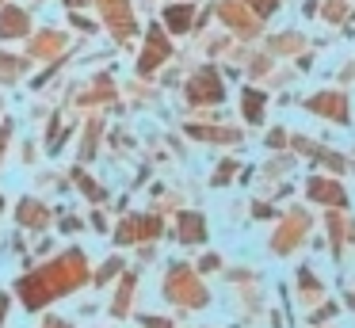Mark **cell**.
Masks as SVG:
<instances>
[{
	"label": "cell",
	"instance_id": "9c48e42d",
	"mask_svg": "<svg viewBox=\"0 0 355 328\" xmlns=\"http://www.w3.org/2000/svg\"><path fill=\"white\" fill-rule=\"evenodd\" d=\"M24 31H27V15L16 12V8H8V12H4V23H0V35L12 38V35H24Z\"/></svg>",
	"mask_w": 355,
	"mask_h": 328
},
{
	"label": "cell",
	"instance_id": "ba28073f",
	"mask_svg": "<svg viewBox=\"0 0 355 328\" xmlns=\"http://www.w3.org/2000/svg\"><path fill=\"white\" fill-rule=\"evenodd\" d=\"M149 233H157V221L138 218V221H126V229H119V241H134V236H149Z\"/></svg>",
	"mask_w": 355,
	"mask_h": 328
},
{
	"label": "cell",
	"instance_id": "8fae6325",
	"mask_svg": "<svg viewBox=\"0 0 355 328\" xmlns=\"http://www.w3.org/2000/svg\"><path fill=\"white\" fill-rule=\"evenodd\" d=\"M245 119H252V122L263 119V96H260V92H252V88L245 92Z\"/></svg>",
	"mask_w": 355,
	"mask_h": 328
},
{
	"label": "cell",
	"instance_id": "9a60e30c",
	"mask_svg": "<svg viewBox=\"0 0 355 328\" xmlns=\"http://www.w3.org/2000/svg\"><path fill=\"white\" fill-rule=\"evenodd\" d=\"M230 175H233V160H225V168H222V172L214 175V183H225V180H230Z\"/></svg>",
	"mask_w": 355,
	"mask_h": 328
},
{
	"label": "cell",
	"instance_id": "e0dca14e",
	"mask_svg": "<svg viewBox=\"0 0 355 328\" xmlns=\"http://www.w3.org/2000/svg\"><path fill=\"white\" fill-rule=\"evenodd\" d=\"M4 305H8V297H0V317H4Z\"/></svg>",
	"mask_w": 355,
	"mask_h": 328
},
{
	"label": "cell",
	"instance_id": "3957f363",
	"mask_svg": "<svg viewBox=\"0 0 355 328\" xmlns=\"http://www.w3.org/2000/svg\"><path fill=\"white\" fill-rule=\"evenodd\" d=\"M191 286V271H187V267H176V271H172V282H168V294L176 297V302H207V294H195V290H187Z\"/></svg>",
	"mask_w": 355,
	"mask_h": 328
},
{
	"label": "cell",
	"instance_id": "2e32d148",
	"mask_svg": "<svg viewBox=\"0 0 355 328\" xmlns=\"http://www.w3.org/2000/svg\"><path fill=\"white\" fill-rule=\"evenodd\" d=\"M248 4H260V15H271V8H275V0H248Z\"/></svg>",
	"mask_w": 355,
	"mask_h": 328
},
{
	"label": "cell",
	"instance_id": "ac0fdd59",
	"mask_svg": "<svg viewBox=\"0 0 355 328\" xmlns=\"http://www.w3.org/2000/svg\"><path fill=\"white\" fill-rule=\"evenodd\" d=\"M69 4H77V0H69Z\"/></svg>",
	"mask_w": 355,
	"mask_h": 328
},
{
	"label": "cell",
	"instance_id": "8992f818",
	"mask_svg": "<svg viewBox=\"0 0 355 328\" xmlns=\"http://www.w3.org/2000/svg\"><path fill=\"white\" fill-rule=\"evenodd\" d=\"M149 42H153V46H149V53L141 58V73H149V69L157 65V58H161V53H168V42H164L161 27H153V31H149Z\"/></svg>",
	"mask_w": 355,
	"mask_h": 328
},
{
	"label": "cell",
	"instance_id": "7c38bea8",
	"mask_svg": "<svg viewBox=\"0 0 355 328\" xmlns=\"http://www.w3.org/2000/svg\"><path fill=\"white\" fill-rule=\"evenodd\" d=\"M164 19H168L172 31H187V27H191V8H168Z\"/></svg>",
	"mask_w": 355,
	"mask_h": 328
},
{
	"label": "cell",
	"instance_id": "7a4b0ae2",
	"mask_svg": "<svg viewBox=\"0 0 355 328\" xmlns=\"http://www.w3.org/2000/svg\"><path fill=\"white\" fill-rule=\"evenodd\" d=\"M187 92H191V103H218L222 99V76L214 69H199Z\"/></svg>",
	"mask_w": 355,
	"mask_h": 328
},
{
	"label": "cell",
	"instance_id": "5b68a950",
	"mask_svg": "<svg viewBox=\"0 0 355 328\" xmlns=\"http://www.w3.org/2000/svg\"><path fill=\"white\" fill-rule=\"evenodd\" d=\"M107 4V23L115 27V35H126L130 31V19H126V0H100Z\"/></svg>",
	"mask_w": 355,
	"mask_h": 328
},
{
	"label": "cell",
	"instance_id": "52a82bcc",
	"mask_svg": "<svg viewBox=\"0 0 355 328\" xmlns=\"http://www.w3.org/2000/svg\"><path fill=\"white\" fill-rule=\"evenodd\" d=\"M309 195H313L317 202H332V206L344 202V191H340L336 183H324V180H313V183H309Z\"/></svg>",
	"mask_w": 355,
	"mask_h": 328
},
{
	"label": "cell",
	"instance_id": "5bb4252c",
	"mask_svg": "<svg viewBox=\"0 0 355 328\" xmlns=\"http://www.w3.org/2000/svg\"><path fill=\"white\" fill-rule=\"evenodd\" d=\"M77 183H80V187H85V195H88V198H96V202H100V198H103V195H100V187H96V183L88 180L85 172H77Z\"/></svg>",
	"mask_w": 355,
	"mask_h": 328
},
{
	"label": "cell",
	"instance_id": "30bf717a",
	"mask_svg": "<svg viewBox=\"0 0 355 328\" xmlns=\"http://www.w3.org/2000/svg\"><path fill=\"white\" fill-rule=\"evenodd\" d=\"M180 236H184V241H202V233H207V229H202V218H195V214H184V218H180Z\"/></svg>",
	"mask_w": 355,
	"mask_h": 328
},
{
	"label": "cell",
	"instance_id": "277c9868",
	"mask_svg": "<svg viewBox=\"0 0 355 328\" xmlns=\"http://www.w3.org/2000/svg\"><path fill=\"white\" fill-rule=\"evenodd\" d=\"M309 107H313V111H321V114H329V119H340V122L347 119V103L340 96H332V92L313 96V99H309Z\"/></svg>",
	"mask_w": 355,
	"mask_h": 328
},
{
	"label": "cell",
	"instance_id": "6da1fadb",
	"mask_svg": "<svg viewBox=\"0 0 355 328\" xmlns=\"http://www.w3.org/2000/svg\"><path fill=\"white\" fill-rule=\"evenodd\" d=\"M85 275V256L80 252H69V256L62 259V264H54V267H46V275H35V279H24L19 282V294L27 297V305H39V302H46V297H54V294H62L65 286H73V282Z\"/></svg>",
	"mask_w": 355,
	"mask_h": 328
},
{
	"label": "cell",
	"instance_id": "4fadbf2b",
	"mask_svg": "<svg viewBox=\"0 0 355 328\" xmlns=\"http://www.w3.org/2000/svg\"><path fill=\"white\" fill-rule=\"evenodd\" d=\"M19 221H24V225L39 221V225H42V221H46V210H42L39 202H24V206H19Z\"/></svg>",
	"mask_w": 355,
	"mask_h": 328
}]
</instances>
